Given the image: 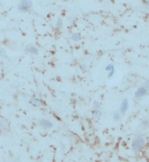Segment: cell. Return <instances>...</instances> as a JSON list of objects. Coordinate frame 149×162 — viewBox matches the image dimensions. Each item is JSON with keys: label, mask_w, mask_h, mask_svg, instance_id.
I'll return each mask as SVG.
<instances>
[{"label": "cell", "mask_w": 149, "mask_h": 162, "mask_svg": "<svg viewBox=\"0 0 149 162\" xmlns=\"http://www.w3.org/2000/svg\"><path fill=\"white\" fill-rule=\"evenodd\" d=\"M146 146V140L143 137H137L133 140L132 147L134 153H139Z\"/></svg>", "instance_id": "obj_1"}, {"label": "cell", "mask_w": 149, "mask_h": 162, "mask_svg": "<svg viewBox=\"0 0 149 162\" xmlns=\"http://www.w3.org/2000/svg\"><path fill=\"white\" fill-rule=\"evenodd\" d=\"M148 93H149V91L141 85V86L135 91V92H134V97L136 99H141L148 95Z\"/></svg>", "instance_id": "obj_2"}, {"label": "cell", "mask_w": 149, "mask_h": 162, "mask_svg": "<svg viewBox=\"0 0 149 162\" xmlns=\"http://www.w3.org/2000/svg\"><path fill=\"white\" fill-rule=\"evenodd\" d=\"M39 125L41 127L45 129H51L53 127V123L50 120H48L46 119H39Z\"/></svg>", "instance_id": "obj_3"}, {"label": "cell", "mask_w": 149, "mask_h": 162, "mask_svg": "<svg viewBox=\"0 0 149 162\" xmlns=\"http://www.w3.org/2000/svg\"><path fill=\"white\" fill-rule=\"evenodd\" d=\"M128 108H129V101H128L127 99H123L121 102V105H120L119 107V112L122 115H124L126 112H127Z\"/></svg>", "instance_id": "obj_4"}, {"label": "cell", "mask_w": 149, "mask_h": 162, "mask_svg": "<svg viewBox=\"0 0 149 162\" xmlns=\"http://www.w3.org/2000/svg\"><path fill=\"white\" fill-rule=\"evenodd\" d=\"M30 103H31V105L32 106H36V107H37V106H41L42 105L44 104V102H43L41 99L33 97V98L31 99Z\"/></svg>", "instance_id": "obj_5"}, {"label": "cell", "mask_w": 149, "mask_h": 162, "mask_svg": "<svg viewBox=\"0 0 149 162\" xmlns=\"http://www.w3.org/2000/svg\"><path fill=\"white\" fill-rule=\"evenodd\" d=\"M26 51L29 53L33 54V55H37V54L39 53L38 48H37L36 46H34V45H27V46H26Z\"/></svg>", "instance_id": "obj_6"}, {"label": "cell", "mask_w": 149, "mask_h": 162, "mask_svg": "<svg viewBox=\"0 0 149 162\" xmlns=\"http://www.w3.org/2000/svg\"><path fill=\"white\" fill-rule=\"evenodd\" d=\"M19 4L23 5V6H25V8H27L28 10H30L32 7V2L31 0H21Z\"/></svg>", "instance_id": "obj_7"}, {"label": "cell", "mask_w": 149, "mask_h": 162, "mask_svg": "<svg viewBox=\"0 0 149 162\" xmlns=\"http://www.w3.org/2000/svg\"><path fill=\"white\" fill-rule=\"evenodd\" d=\"M92 115L94 119H99L102 117V112L99 109H94V111L92 112Z\"/></svg>", "instance_id": "obj_8"}, {"label": "cell", "mask_w": 149, "mask_h": 162, "mask_svg": "<svg viewBox=\"0 0 149 162\" xmlns=\"http://www.w3.org/2000/svg\"><path fill=\"white\" fill-rule=\"evenodd\" d=\"M122 119V114L120 112H115L113 114V120L114 122H119Z\"/></svg>", "instance_id": "obj_9"}, {"label": "cell", "mask_w": 149, "mask_h": 162, "mask_svg": "<svg viewBox=\"0 0 149 162\" xmlns=\"http://www.w3.org/2000/svg\"><path fill=\"white\" fill-rule=\"evenodd\" d=\"M140 127H142L143 129H147L149 127V120L147 119H143L140 121Z\"/></svg>", "instance_id": "obj_10"}, {"label": "cell", "mask_w": 149, "mask_h": 162, "mask_svg": "<svg viewBox=\"0 0 149 162\" xmlns=\"http://www.w3.org/2000/svg\"><path fill=\"white\" fill-rule=\"evenodd\" d=\"M71 39L74 42H79L80 39H81V34L79 32H75L71 35Z\"/></svg>", "instance_id": "obj_11"}, {"label": "cell", "mask_w": 149, "mask_h": 162, "mask_svg": "<svg viewBox=\"0 0 149 162\" xmlns=\"http://www.w3.org/2000/svg\"><path fill=\"white\" fill-rule=\"evenodd\" d=\"M93 109H100L101 104H100V102H99L98 100H94L93 103Z\"/></svg>", "instance_id": "obj_12"}, {"label": "cell", "mask_w": 149, "mask_h": 162, "mask_svg": "<svg viewBox=\"0 0 149 162\" xmlns=\"http://www.w3.org/2000/svg\"><path fill=\"white\" fill-rule=\"evenodd\" d=\"M56 27L58 28V29H60V28L63 27V20L61 18H58V20H57V24H56Z\"/></svg>", "instance_id": "obj_13"}, {"label": "cell", "mask_w": 149, "mask_h": 162, "mask_svg": "<svg viewBox=\"0 0 149 162\" xmlns=\"http://www.w3.org/2000/svg\"><path fill=\"white\" fill-rule=\"evenodd\" d=\"M113 69H114L113 64H108L105 65V70L107 71V72H110V71H112Z\"/></svg>", "instance_id": "obj_14"}, {"label": "cell", "mask_w": 149, "mask_h": 162, "mask_svg": "<svg viewBox=\"0 0 149 162\" xmlns=\"http://www.w3.org/2000/svg\"><path fill=\"white\" fill-rule=\"evenodd\" d=\"M6 56V51L4 48H0V57H5Z\"/></svg>", "instance_id": "obj_15"}, {"label": "cell", "mask_w": 149, "mask_h": 162, "mask_svg": "<svg viewBox=\"0 0 149 162\" xmlns=\"http://www.w3.org/2000/svg\"><path fill=\"white\" fill-rule=\"evenodd\" d=\"M114 73H115V70L113 69L112 71H110V72H108V74H107V78H111L112 77H113L114 75Z\"/></svg>", "instance_id": "obj_16"}, {"label": "cell", "mask_w": 149, "mask_h": 162, "mask_svg": "<svg viewBox=\"0 0 149 162\" xmlns=\"http://www.w3.org/2000/svg\"><path fill=\"white\" fill-rule=\"evenodd\" d=\"M142 86H144V87H146L147 88V89L149 91V79H147V80H146L144 83L142 84Z\"/></svg>", "instance_id": "obj_17"}, {"label": "cell", "mask_w": 149, "mask_h": 162, "mask_svg": "<svg viewBox=\"0 0 149 162\" xmlns=\"http://www.w3.org/2000/svg\"><path fill=\"white\" fill-rule=\"evenodd\" d=\"M79 67L81 68V70L84 71V72H85V71L87 70V66H86V65H85V64H81V65H79Z\"/></svg>", "instance_id": "obj_18"}, {"label": "cell", "mask_w": 149, "mask_h": 162, "mask_svg": "<svg viewBox=\"0 0 149 162\" xmlns=\"http://www.w3.org/2000/svg\"><path fill=\"white\" fill-rule=\"evenodd\" d=\"M0 119H1V116H0Z\"/></svg>", "instance_id": "obj_19"}, {"label": "cell", "mask_w": 149, "mask_h": 162, "mask_svg": "<svg viewBox=\"0 0 149 162\" xmlns=\"http://www.w3.org/2000/svg\"><path fill=\"white\" fill-rule=\"evenodd\" d=\"M148 11H149V10H148Z\"/></svg>", "instance_id": "obj_20"}]
</instances>
